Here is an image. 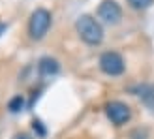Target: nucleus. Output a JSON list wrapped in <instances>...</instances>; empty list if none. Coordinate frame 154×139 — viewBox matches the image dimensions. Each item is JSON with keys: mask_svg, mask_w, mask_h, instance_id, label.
I'll list each match as a JSON object with an SVG mask.
<instances>
[{"mask_svg": "<svg viewBox=\"0 0 154 139\" xmlns=\"http://www.w3.org/2000/svg\"><path fill=\"white\" fill-rule=\"evenodd\" d=\"M75 30L87 45H100L103 42V28L92 15H79L75 21Z\"/></svg>", "mask_w": 154, "mask_h": 139, "instance_id": "obj_1", "label": "nucleus"}, {"mask_svg": "<svg viewBox=\"0 0 154 139\" xmlns=\"http://www.w3.org/2000/svg\"><path fill=\"white\" fill-rule=\"evenodd\" d=\"M51 11H47L45 8H38V10L32 11L30 15V21H28V34L32 40L40 42L45 38V34L49 32L51 28Z\"/></svg>", "mask_w": 154, "mask_h": 139, "instance_id": "obj_2", "label": "nucleus"}, {"mask_svg": "<svg viewBox=\"0 0 154 139\" xmlns=\"http://www.w3.org/2000/svg\"><path fill=\"white\" fill-rule=\"evenodd\" d=\"M98 64H100V70H102L105 75H109V77H119V75L124 73V70H126L124 58H122V55L117 53V51H105V53H102Z\"/></svg>", "mask_w": 154, "mask_h": 139, "instance_id": "obj_3", "label": "nucleus"}, {"mask_svg": "<svg viewBox=\"0 0 154 139\" xmlns=\"http://www.w3.org/2000/svg\"><path fill=\"white\" fill-rule=\"evenodd\" d=\"M105 115L115 126H124L126 122H130V119H132V109H130L128 103L113 100V102L105 103Z\"/></svg>", "mask_w": 154, "mask_h": 139, "instance_id": "obj_4", "label": "nucleus"}, {"mask_svg": "<svg viewBox=\"0 0 154 139\" xmlns=\"http://www.w3.org/2000/svg\"><path fill=\"white\" fill-rule=\"evenodd\" d=\"M98 17L107 25H117L122 19V8L115 0H102L98 6Z\"/></svg>", "mask_w": 154, "mask_h": 139, "instance_id": "obj_5", "label": "nucleus"}, {"mask_svg": "<svg viewBox=\"0 0 154 139\" xmlns=\"http://www.w3.org/2000/svg\"><path fill=\"white\" fill-rule=\"evenodd\" d=\"M38 72L43 77H51V75H57L60 72V64L57 58H51V57H43L40 58L38 62Z\"/></svg>", "mask_w": 154, "mask_h": 139, "instance_id": "obj_6", "label": "nucleus"}, {"mask_svg": "<svg viewBox=\"0 0 154 139\" xmlns=\"http://www.w3.org/2000/svg\"><path fill=\"white\" fill-rule=\"evenodd\" d=\"M137 96L154 113V85H143V87H139L137 88Z\"/></svg>", "mask_w": 154, "mask_h": 139, "instance_id": "obj_7", "label": "nucleus"}, {"mask_svg": "<svg viewBox=\"0 0 154 139\" xmlns=\"http://www.w3.org/2000/svg\"><path fill=\"white\" fill-rule=\"evenodd\" d=\"M23 107H25V98H23L21 94L19 96H13L10 100V103H8V109H10L11 113H19Z\"/></svg>", "mask_w": 154, "mask_h": 139, "instance_id": "obj_8", "label": "nucleus"}, {"mask_svg": "<svg viewBox=\"0 0 154 139\" xmlns=\"http://www.w3.org/2000/svg\"><path fill=\"white\" fill-rule=\"evenodd\" d=\"M130 8H134V10H147L154 4V0H128Z\"/></svg>", "mask_w": 154, "mask_h": 139, "instance_id": "obj_9", "label": "nucleus"}, {"mask_svg": "<svg viewBox=\"0 0 154 139\" xmlns=\"http://www.w3.org/2000/svg\"><path fill=\"white\" fill-rule=\"evenodd\" d=\"M32 128H34V132H36L38 135H42V137L47 134V130H45V126L42 124V120H34V122H32Z\"/></svg>", "mask_w": 154, "mask_h": 139, "instance_id": "obj_10", "label": "nucleus"}, {"mask_svg": "<svg viewBox=\"0 0 154 139\" xmlns=\"http://www.w3.org/2000/svg\"><path fill=\"white\" fill-rule=\"evenodd\" d=\"M13 139H30V135H28V134H17Z\"/></svg>", "mask_w": 154, "mask_h": 139, "instance_id": "obj_11", "label": "nucleus"}, {"mask_svg": "<svg viewBox=\"0 0 154 139\" xmlns=\"http://www.w3.org/2000/svg\"><path fill=\"white\" fill-rule=\"evenodd\" d=\"M6 28H8V26L4 25V23H2V21H0V36H2V34L6 32Z\"/></svg>", "mask_w": 154, "mask_h": 139, "instance_id": "obj_12", "label": "nucleus"}]
</instances>
